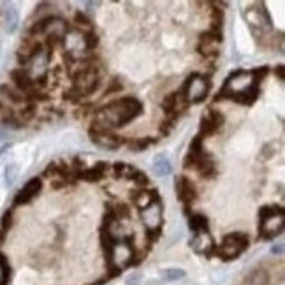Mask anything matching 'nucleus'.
Wrapping results in <instances>:
<instances>
[{"mask_svg":"<svg viewBox=\"0 0 285 285\" xmlns=\"http://www.w3.org/2000/svg\"><path fill=\"white\" fill-rule=\"evenodd\" d=\"M208 218L201 213H192L188 217V227L194 234L196 233H202V231H208Z\"/></svg>","mask_w":285,"mask_h":285,"instance_id":"nucleus-20","label":"nucleus"},{"mask_svg":"<svg viewBox=\"0 0 285 285\" xmlns=\"http://www.w3.org/2000/svg\"><path fill=\"white\" fill-rule=\"evenodd\" d=\"M190 246L197 252V254H210L212 249H215L213 239L210 236L208 231H202V233H196L194 238L190 239Z\"/></svg>","mask_w":285,"mask_h":285,"instance_id":"nucleus-14","label":"nucleus"},{"mask_svg":"<svg viewBox=\"0 0 285 285\" xmlns=\"http://www.w3.org/2000/svg\"><path fill=\"white\" fill-rule=\"evenodd\" d=\"M11 81H12V86H14L16 90H20L22 93H25L28 97V101H30V95L35 92V90H39L35 86V83L32 81V78L28 76L27 71L22 67V69H14V71L11 72Z\"/></svg>","mask_w":285,"mask_h":285,"instance_id":"nucleus-9","label":"nucleus"},{"mask_svg":"<svg viewBox=\"0 0 285 285\" xmlns=\"http://www.w3.org/2000/svg\"><path fill=\"white\" fill-rule=\"evenodd\" d=\"M210 93V80L202 74H190L181 90V97L187 104H199Z\"/></svg>","mask_w":285,"mask_h":285,"instance_id":"nucleus-3","label":"nucleus"},{"mask_svg":"<svg viewBox=\"0 0 285 285\" xmlns=\"http://www.w3.org/2000/svg\"><path fill=\"white\" fill-rule=\"evenodd\" d=\"M141 220L150 231H159L162 224V202L160 199L154 201L146 208L141 210Z\"/></svg>","mask_w":285,"mask_h":285,"instance_id":"nucleus-8","label":"nucleus"},{"mask_svg":"<svg viewBox=\"0 0 285 285\" xmlns=\"http://www.w3.org/2000/svg\"><path fill=\"white\" fill-rule=\"evenodd\" d=\"M185 104H187V102L183 101L181 93H178V92H171V93H167L166 97H164V101H162V109L166 111V115H167L169 118L176 120V118L180 117L181 111L185 109Z\"/></svg>","mask_w":285,"mask_h":285,"instance_id":"nucleus-13","label":"nucleus"},{"mask_svg":"<svg viewBox=\"0 0 285 285\" xmlns=\"http://www.w3.org/2000/svg\"><path fill=\"white\" fill-rule=\"evenodd\" d=\"M206 117H208L215 123V125H218V127H222V125H224V122H225L224 113H222V111H218V109H215V107H210L208 113H206Z\"/></svg>","mask_w":285,"mask_h":285,"instance_id":"nucleus-25","label":"nucleus"},{"mask_svg":"<svg viewBox=\"0 0 285 285\" xmlns=\"http://www.w3.org/2000/svg\"><path fill=\"white\" fill-rule=\"evenodd\" d=\"M76 22H78V25H81V27H86V28H92V22H90L88 18H86L85 14H76Z\"/></svg>","mask_w":285,"mask_h":285,"instance_id":"nucleus-28","label":"nucleus"},{"mask_svg":"<svg viewBox=\"0 0 285 285\" xmlns=\"http://www.w3.org/2000/svg\"><path fill=\"white\" fill-rule=\"evenodd\" d=\"M139 283H141V273H130L125 280V285H139Z\"/></svg>","mask_w":285,"mask_h":285,"instance_id":"nucleus-27","label":"nucleus"},{"mask_svg":"<svg viewBox=\"0 0 285 285\" xmlns=\"http://www.w3.org/2000/svg\"><path fill=\"white\" fill-rule=\"evenodd\" d=\"M249 243L250 239L245 233H231L222 239V245L218 249V255L222 259H227V261L229 259H236L249 249Z\"/></svg>","mask_w":285,"mask_h":285,"instance_id":"nucleus-6","label":"nucleus"},{"mask_svg":"<svg viewBox=\"0 0 285 285\" xmlns=\"http://www.w3.org/2000/svg\"><path fill=\"white\" fill-rule=\"evenodd\" d=\"M151 143H154V139H150V138L132 139V141H129V148L132 151H143V150H146Z\"/></svg>","mask_w":285,"mask_h":285,"instance_id":"nucleus-24","label":"nucleus"},{"mask_svg":"<svg viewBox=\"0 0 285 285\" xmlns=\"http://www.w3.org/2000/svg\"><path fill=\"white\" fill-rule=\"evenodd\" d=\"M132 199H134L136 206H138L139 210L146 208L148 204H151L154 201L160 199L159 194H157V190H139V192H136L134 196H132Z\"/></svg>","mask_w":285,"mask_h":285,"instance_id":"nucleus-17","label":"nucleus"},{"mask_svg":"<svg viewBox=\"0 0 285 285\" xmlns=\"http://www.w3.org/2000/svg\"><path fill=\"white\" fill-rule=\"evenodd\" d=\"M218 129H220V127L215 125V123H213L208 117H206V115L201 118V123H199V136H201L202 139H204L206 136H213Z\"/></svg>","mask_w":285,"mask_h":285,"instance_id":"nucleus-21","label":"nucleus"},{"mask_svg":"<svg viewBox=\"0 0 285 285\" xmlns=\"http://www.w3.org/2000/svg\"><path fill=\"white\" fill-rule=\"evenodd\" d=\"M20 175V167L18 164H7L6 169H4V178H6V185H12L16 181V178H18Z\"/></svg>","mask_w":285,"mask_h":285,"instance_id":"nucleus-23","label":"nucleus"},{"mask_svg":"<svg viewBox=\"0 0 285 285\" xmlns=\"http://www.w3.org/2000/svg\"><path fill=\"white\" fill-rule=\"evenodd\" d=\"M132 255H134V250H132L130 243H125L120 239V241H117L111 246V262L117 268L125 266V264L132 259Z\"/></svg>","mask_w":285,"mask_h":285,"instance_id":"nucleus-12","label":"nucleus"},{"mask_svg":"<svg viewBox=\"0 0 285 285\" xmlns=\"http://www.w3.org/2000/svg\"><path fill=\"white\" fill-rule=\"evenodd\" d=\"M90 139L93 144H97L99 148H104V150H118L123 143V138L118 134H115L113 130L104 129L99 123H93L90 127Z\"/></svg>","mask_w":285,"mask_h":285,"instance_id":"nucleus-7","label":"nucleus"},{"mask_svg":"<svg viewBox=\"0 0 285 285\" xmlns=\"http://www.w3.org/2000/svg\"><path fill=\"white\" fill-rule=\"evenodd\" d=\"M11 224H12V213H11V212H7V213L2 217V229L6 231L7 227H11Z\"/></svg>","mask_w":285,"mask_h":285,"instance_id":"nucleus-29","label":"nucleus"},{"mask_svg":"<svg viewBox=\"0 0 285 285\" xmlns=\"http://www.w3.org/2000/svg\"><path fill=\"white\" fill-rule=\"evenodd\" d=\"M34 34H43L46 35V39L51 41H62L67 35V23L64 22L59 16H48V18L39 20L34 28H32Z\"/></svg>","mask_w":285,"mask_h":285,"instance_id":"nucleus-5","label":"nucleus"},{"mask_svg":"<svg viewBox=\"0 0 285 285\" xmlns=\"http://www.w3.org/2000/svg\"><path fill=\"white\" fill-rule=\"evenodd\" d=\"M18 22H20L18 11H16L12 6H7L6 9H4V23H6V30L9 32V34L16 32V28H18Z\"/></svg>","mask_w":285,"mask_h":285,"instance_id":"nucleus-19","label":"nucleus"},{"mask_svg":"<svg viewBox=\"0 0 285 285\" xmlns=\"http://www.w3.org/2000/svg\"><path fill=\"white\" fill-rule=\"evenodd\" d=\"M271 254H273V255H282L283 254V243H278V245L271 246Z\"/></svg>","mask_w":285,"mask_h":285,"instance_id":"nucleus-30","label":"nucleus"},{"mask_svg":"<svg viewBox=\"0 0 285 285\" xmlns=\"http://www.w3.org/2000/svg\"><path fill=\"white\" fill-rule=\"evenodd\" d=\"M245 285H270V275L262 268H255L250 271V275L246 276Z\"/></svg>","mask_w":285,"mask_h":285,"instance_id":"nucleus-18","label":"nucleus"},{"mask_svg":"<svg viewBox=\"0 0 285 285\" xmlns=\"http://www.w3.org/2000/svg\"><path fill=\"white\" fill-rule=\"evenodd\" d=\"M9 275H11V270H9V266H7L6 257L0 255V285H7Z\"/></svg>","mask_w":285,"mask_h":285,"instance_id":"nucleus-26","label":"nucleus"},{"mask_svg":"<svg viewBox=\"0 0 285 285\" xmlns=\"http://www.w3.org/2000/svg\"><path fill=\"white\" fill-rule=\"evenodd\" d=\"M176 197H178L185 206H190L197 199L196 185H194L187 176H180V178H176Z\"/></svg>","mask_w":285,"mask_h":285,"instance_id":"nucleus-11","label":"nucleus"},{"mask_svg":"<svg viewBox=\"0 0 285 285\" xmlns=\"http://www.w3.org/2000/svg\"><path fill=\"white\" fill-rule=\"evenodd\" d=\"M143 113V104L139 99L136 97H120L117 101L109 102L107 106L101 107L97 111V122L104 129H120V127H125L127 123H130L134 118L141 117Z\"/></svg>","mask_w":285,"mask_h":285,"instance_id":"nucleus-2","label":"nucleus"},{"mask_svg":"<svg viewBox=\"0 0 285 285\" xmlns=\"http://www.w3.org/2000/svg\"><path fill=\"white\" fill-rule=\"evenodd\" d=\"M151 169H154V173L157 176L166 178V176H169L173 173V164H171V160H169V157L166 154H157L154 157Z\"/></svg>","mask_w":285,"mask_h":285,"instance_id":"nucleus-15","label":"nucleus"},{"mask_svg":"<svg viewBox=\"0 0 285 285\" xmlns=\"http://www.w3.org/2000/svg\"><path fill=\"white\" fill-rule=\"evenodd\" d=\"M262 238H275L283 231V210L278 206H264L259 212Z\"/></svg>","mask_w":285,"mask_h":285,"instance_id":"nucleus-4","label":"nucleus"},{"mask_svg":"<svg viewBox=\"0 0 285 285\" xmlns=\"http://www.w3.org/2000/svg\"><path fill=\"white\" fill-rule=\"evenodd\" d=\"M160 278L164 282H176V280H181L185 276V271L180 270V268H167V270L160 271Z\"/></svg>","mask_w":285,"mask_h":285,"instance_id":"nucleus-22","label":"nucleus"},{"mask_svg":"<svg viewBox=\"0 0 285 285\" xmlns=\"http://www.w3.org/2000/svg\"><path fill=\"white\" fill-rule=\"evenodd\" d=\"M41 188H43V180H41V178H37V176H35V178L28 180L27 183H25V187L20 190L18 194H16L14 204L20 206V204H27V202H30L34 197L39 196Z\"/></svg>","mask_w":285,"mask_h":285,"instance_id":"nucleus-10","label":"nucleus"},{"mask_svg":"<svg viewBox=\"0 0 285 285\" xmlns=\"http://www.w3.org/2000/svg\"><path fill=\"white\" fill-rule=\"evenodd\" d=\"M268 69H255V71H236L229 74L222 90L215 97V101H231L241 104H254L259 97V81L266 76Z\"/></svg>","mask_w":285,"mask_h":285,"instance_id":"nucleus-1","label":"nucleus"},{"mask_svg":"<svg viewBox=\"0 0 285 285\" xmlns=\"http://www.w3.org/2000/svg\"><path fill=\"white\" fill-rule=\"evenodd\" d=\"M107 169H109V166H107V162H97L93 167L81 171V173H80V178H83V180H86V181H101V180L106 176Z\"/></svg>","mask_w":285,"mask_h":285,"instance_id":"nucleus-16","label":"nucleus"},{"mask_svg":"<svg viewBox=\"0 0 285 285\" xmlns=\"http://www.w3.org/2000/svg\"><path fill=\"white\" fill-rule=\"evenodd\" d=\"M278 72V78H280V81L283 80V65H278V69H275V74Z\"/></svg>","mask_w":285,"mask_h":285,"instance_id":"nucleus-31","label":"nucleus"}]
</instances>
